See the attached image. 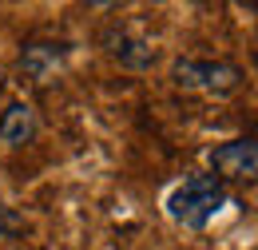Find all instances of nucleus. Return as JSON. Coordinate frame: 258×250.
I'll return each mask as SVG.
<instances>
[{"mask_svg": "<svg viewBox=\"0 0 258 250\" xmlns=\"http://www.w3.org/2000/svg\"><path fill=\"white\" fill-rule=\"evenodd\" d=\"M40 131V119H36L32 103L24 99H12L4 111H0V143L4 147H28Z\"/></svg>", "mask_w": 258, "mask_h": 250, "instance_id": "obj_6", "label": "nucleus"}, {"mask_svg": "<svg viewBox=\"0 0 258 250\" xmlns=\"http://www.w3.org/2000/svg\"><path fill=\"white\" fill-rule=\"evenodd\" d=\"M111 60H119V68L127 72H151L155 60H159V48L147 40V36H135V32H123V28H111L103 36Z\"/></svg>", "mask_w": 258, "mask_h": 250, "instance_id": "obj_4", "label": "nucleus"}, {"mask_svg": "<svg viewBox=\"0 0 258 250\" xmlns=\"http://www.w3.org/2000/svg\"><path fill=\"white\" fill-rule=\"evenodd\" d=\"M226 207V187L215 175H187L179 187L167 195V215L171 222L187 226V230H207V222Z\"/></svg>", "mask_w": 258, "mask_h": 250, "instance_id": "obj_1", "label": "nucleus"}, {"mask_svg": "<svg viewBox=\"0 0 258 250\" xmlns=\"http://www.w3.org/2000/svg\"><path fill=\"white\" fill-rule=\"evenodd\" d=\"M16 64H20V72H24L28 80L48 84L68 64V44H60V40H28V44L20 48V60Z\"/></svg>", "mask_w": 258, "mask_h": 250, "instance_id": "obj_5", "label": "nucleus"}, {"mask_svg": "<svg viewBox=\"0 0 258 250\" xmlns=\"http://www.w3.org/2000/svg\"><path fill=\"white\" fill-rule=\"evenodd\" d=\"M171 80L183 92H207V95H234L242 88V68L230 60H195L179 56L171 64Z\"/></svg>", "mask_w": 258, "mask_h": 250, "instance_id": "obj_2", "label": "nucleus"}, {"mask_svg": "<svg viewBox=\"0 0 258 250\" xmlns=\"http://www.w3.org/2000/svg\"><path fill=\"white\" fill-rule=\"evenodd\" d=\"M0 234L4 238H16V234H24V219L8 207V203H0Z\"/></svg>", "mask_w": 258, "mask_h": 250, "instance_id": "obj_7", "label": "nucleus"}, {"mask_svg": "<svg viewBox=\"0 0 258 250\" xmlns=\"http://www.w3.org/2000/svg\"><path fill=\"white\" fill-rule=\"evenodd\" d=\"M211 167L219 183H258V139H226L211 151Z\"/></svg>", "mask_w": 258, "mask_h": 250, "instance_id": "obj_3", "label": "nucleus"}]
</instances>
